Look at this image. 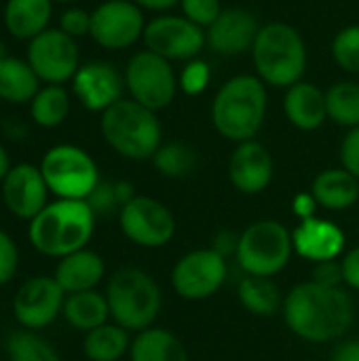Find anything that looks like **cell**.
I'll return each instance as SVG.
<instances>
[{"label":"cell","mask_w":359,"mask_h":361,"mask_svg":"<svg viewBox=\"0 0 359 361\" xmlns=\"http://www.w3.org/2000/svg\"><path fill=\"white\" fill-rule=\"evenodd\" d=\"M152 163H154V169L163 178L182 180V178H188L197 169L199 157L193 146L176 140L169 144H161V148L152 157Z\"/></svg>","instance_id":"obj_31"},{"label":"cell","mask_w":359,"mask_h":361,"mask_svg":"<svg viewBox=\"0 0 359 361\" xmlns=\"http://www.w3.org/2000/svg\"><path fill=\"white\" fill-rule=\"evenodd\" d=\"M180 4L184 17L201 27H209L224 11L220 0H180Z\"/></svg>","instance_id":"obj_36"},{"label":"cell","mask_w":359,"mask_h":361,"mask_svg":"<svg viewBox=\"0 0 359 361\" xmlns=\"http://www.w3.org/2000/svg\"><path fill=\"white\" fill-rule=\"evenodd\" d=\"M123 235L140 247H165L176 235L171 209L154 197L135 195L118 212Z\"/></svg>","instance_id":"obj_11"},{"label":"cell","mask_w":359,"mask_h":361,"mask_svg":"<svg viewBox=\"0 0 359 361\" xmlns=\"http://www.w3.org/2000/svg\"><path fill=\"white\" fill-rule=\"evenodd\" d=\"M281 313L292 334L322 345L347 334L355 319V305L347 290L328 288L311 279L288 292Z\"/></svg>","instance_id":"obj_1"},{"label":"cell","mask_w":359,"mask_h":361,"mask_svg":"<svg viewBox=\"0 0 359 361\" xmlns=\"http://www.w3.org/2000/svg\"><path fill=\"white\" fill-rule=\"evenodd\" d=\"M63 317L72 328L83 332H91L104 326L110 317L106 294H99L95 290L70 294L63 302Z\"/></svg>","instance_id":"obj_28"},{"label":"cell","mask_w":359,"mask_h":361,"mask_svg":"<svg viewBox=\"0 0 359 361\" xmlns=\"http://www.w3.org/2000/svg\"><path fill=\"white\" fill-rule=\"evenodd\" d=\"M93 228L95 214L87 201L59 199L32 220L30 241L40 254L63 258L85 250Z\"/></svg>","instance_id":"obj_3"},{"label":"cell","mask_w":359,"mask_h":361,"mask_svg":"<svg viewBox=\"0 0 359 361\" xmlns=\"http://www.w3.org/2000/svg\"><path fill=\"white\" fill-rule=\"evenodd\" d=\"M284 112L296 129L315 131L328 121L326 93L317 85L300 80L286 91Z\"/></svg>","instance_id":"obj_21"},{"label":"cell","mask_w":359,"mask_h":361,"mask_svg":"<svg viewBox=\"0 0 359 361\" xmlns=\"http://www.w3.org/2000/svg\"><path fill=\"white\" fill-rule=\"evenodd\" d=\"M106 273L104 260L91 250H78L70 256H63L55 269V281L66 294L95 290Z\"/></svg>","instance_id":"obj_22"},{"label":"cell","mask_w":359,"mask_h":361,"mask_svg":"<svg viewBox=\"0 0 359 361\" xmlns=\"http://www.w3.org/2000/svg\"><path fill=\"white\" fill-rule=\"evenodd\" d=\"M275 173V163L269 148L256 140L237 144L229 161L231 184L243 195H260L269 188Z\"/></svg>","instance_id":"obj_18"},{"label":"cell","mask_w":359,"mask_h":361,"mask_svg":"<svg viewBox=\"0 0 359 361\" xmlns=\"http://www.w3.org/2000/svg\"><path fill=\"white\" fill-rule=\"evenodd\" d=\"M17 269V247L13 243V239L0 231V286L6 283Z\"/></svg>","instance_id":"obj_40"},{"label":"cell","mask_w":359,"mask_h":361,"mask_svg":"<svg viewBox=\"0 0 359 361\" xmlns=\"http://www.w3.org/2000/svg\"><path fill=\"white\" fill-rule=\"evenodd\" d=\"M294 254L292 233L279 220H256L237 239L235 258L245 275L273 277Z\"/></svg>","instance_id":"obj_7"},{"label":"cell","mask_w":359,"mask_h":361,"mask_svg":"<svg viewBox=\"0 0 359 361\" xmlns=\"http://www.w3.org/2000/svg\"><path fill=\"white\" fill-rule=\"evenodd\" d=\"M239 302L243 309L256 317H271L284 311V296L277 288V283L271 277H254L245 275L239 281L237 288Z\"/></svg>","instance_id":"obj_27"},{"label":"cell","mask_w":359,"mask_h":361,"mask_svg":"<svg viewBox=\"0 0 359 361\" xmlns=\"http://www.w3.org/2000/svg\"><path fill=\"white\" fill-rule=\"evenodd\" d=\"M70 112V97L61 85H47L30 102V114L40 127H57L66 121Z\"/></svg>","instance_id":"obj_30"},{"label":"cell","mask_w":359,"mask_h":361,"mask_svg":"<svg viewBox=\"0 0 359 361\" xmlns=\"http://www.w3.org/2000/svg\"><path fill=\"white\" fill-rule=\"evenodd\" d=\"M8 171H11V167H8V154H6V150L0 146V182L6 178Z\"/></svg>","instance_id":"obj_46"},{"label":"cell","mask_w":359,"mask_h":361,"mask_svg":"<svg viewBox=\"0 0 359 361\" xmlns=\"http://www.w3.org/2000/svg\"><path fill=\"white\" fill-rule=\"evenodd\" d=\"M125 85L131 93V99L152 112H159L176 99L180 80L176 78L171 61L144 49L131 55L127 61Z\"/></svg>","instance_id":"obj_9"},{"label":"cell","mask_w":359,"mask_h":361,"mask_svg":"<svg viewBox=\"0 0 359 361\" xmlns=\"http://www.w3.org/2000/svg\"><path fill=\"white\" fill-rule=\"evenodd\" d=\"M40 78L32 66L19 57L0 55V99L8 104L32 102L38 89Z\"/></svg>","instance_id":"obj_26"},{"label":"cell","mask_w":359,"mask_h":361,"mask_svg":"<svg viewBox=\"0 0 359 361\" xmlns=\"http://www.w3.org/2000/svg\"><path fill=\"white\" fill-rule=\"evenodd\" d=\"M131 361H190L184 343L165 328L138 332L129 347Z\"/></svg>","instance_id":"obj_25"},{"label":"cell","mask_w":359,"mask_h":361,"mask_svg":"<svg viewBox=\"0 0 359 361\" xmlns=\"http://www.w3.org/2000/svg\"><path fill=\"white\" fill-rule=\"evenodd\" d=\"M341 163L359 180V127L349 129V133L345 135L341 144Z\"/></svg>","instance_id":"obj_39"},{"label":"cell","mask_w":359,"mask_h":361,"mask_svg":"<svg viewBox=\"0 0 359 361\" xmlns=\"http://www.w3.org/2000/svg\"><path fill=\"white\" fill-rule=\"evenodd\" d=\"M42 178L53 195L59 199L87 201L99 184L95 161L78 146H53L40 163Z\"/></svg>","instance_id":"obj_8"},{"label":"cell","mask_w":359,"mask_h":361,"mask_svg":"<svg viewBox=\"0 0 359 361\" xmlns=\"http://www.w3.org/2000/svg\"><path fill=\"white\" fill-rule=\"evenodd\" d=\"M209 66L205 61H188L180 76V89L188 95H199L209 82Z\"/></svg>","instance_id":"obj_37"},{"label":"cell","mask_w":359,"mask_h":361,"mask_svg":"<svg viewBox=\"0 0 359 361\" xmlns=\"http://www.w3.org/2000/svg\"><path fill=\"white\" fill-rule=\"evenodd\" d=\"M135 2L140 8H148V11H167L176 4H180V0H131Z\"/></svg>","instance_id":"obj_45"},{"label":"cell","mask_w":359,"mask_h":361,"mask_svg":"<svg viewBox=\"0 0 359 361\" xmlns=\"http://www.w3.org/2000/svg\"><path fill=\"white\" fill-rule=\"evenodd\" d=\"M123 87L125 76L108 61H89L72 78L74 95L91 112H104L123 99Z\"/></svg>","instance_id":"obj_16"},{"label":"cell","mask_w":359,"mask_h":361,"mask_svg":"<svg viewBox=\"0 0 359 361\" xmlns=\"http://www.w3.org/2000/svg\"><path fill=\"white\" fill-rule=\"evenodd\" d=\"M256 76L271 87L290 89L300 82L307 70V44L300 32L284 21L260 27L252 47Z\"/></svg>","instance_id":"obj_4"},{"label":"cell","mask_w":359,"mask_h":361,"mask_svg":"<svg viewBox=\"0 0 359 361\" xmlns=\"http://www.w3.org/2000/svg\"><path fill=\"white\" fill-rule=\"evenodd\" d=\"M313 281H317V283H322V286H328V288H341V283H343V269H341V262H336V260H326V262L315 264Z\"/></svg>","instance_id":"obj_41"},{"label":"cell","mask_w":359,"mask_h":361,"mask_svg":"<svg viewBox=\"0 0 359 361\" xmlns=\"http://www.w3.org/2000/svg\"><path fill=\"white\" fill-rule=\"evenodd\" d=\"M57 2H66L68 4V2H78V0H57Z\"/></svg>","instance_id":"obj_47"},{"label":"cell","mask_w":359,"mask_h":361,"mask_svg":"<svg viewBox=\"0 0 359 361\" xmlns=\"http://www.w3.org/2000/svg\"><path fill=\"white\" fill-rule=\"evenodd\" d=\"M205 30L184 15H159L146 23L144 44L167 61H190L205 47Z\"/></svg>","instance_id":"obj_12"},{"label":"cell","mask_w":359,"mask_h":361,"mask_svg":"<svg viewBox=\"0 0 359 361\" xmlns=\"http://www.w3.org/2000/svg\"><path fill=\"white\" fill-rule=\"evenodd\" d=\"M110 317L127 332H144L154 326L163 294L159 283L142 269L125 267L116 271L106 288Z\"/></svg>","instance_id":"obj_6"},{"label":"cell","mask_w":359,"mask_h":361,"mask_svg":"<svg viewBox=\"0 0 359 361\" xmlns=\"http://www.w3.org/2000/svg\"><path fill=\"white\" fill-rule=\"evenodd\" d=\"M260 27L262 25H258V19L252 11L241 6H231L224 8L220 17L207 27L205 38L214 53L233 57L252 51Z\"/></svg>","instance_id":"obj_17"},{"label":"cell","mask_w":359,"mask_h":361,"mask_svg":"<svg viewBox=\"0 0 359 361\" xmlns=\"http://www.w3.org/2000/svg\"><path fill=\"white\" fill-rule=\"evenodd\" d=\"M85 355L91 361H118L131 347L129 334L116 324H104L85 336Z\"/></svg>","instance_id":"obj_29"},{"label":"cell","mask_w":359,"mask_h":361,"mask_svg":"<svg viewBox=\"0 0 359 361\" xmlns=\"http://www.w3.org/2000/svg\"><path fill=\"white\" fill-rule=\"evenodd\" d=\"M226 277V256L214 247H199L176 262L171 271V286L184 300H205L218 294Z\"/></svg>","instance_id":"obj_10"},{"label":"cell","mask_w":359,"mask_h":361,"mask_svg":"<svg viewBox=\"0 0 359 361\" xmlns=\"http://www.w3.org/2000/svg\"><path fill=\"white\" fill-rule=\"evenodd\" d=\"M328 118L341 127H359V82L343 80L326 91Z\"/></svg>","instance_id":"obj_32"},{"label":"cell","mask_w":359,"mask_h":361,"mask_svg":"<svg viewBox=\"0 0 359 361\" xmlns=\"http://www.w3.org/2000/svg\"><path fill=\"white\" fill-rule=\"evenodd\" d=\"M332 57L343 70L359 74V25H347L334 36Z\"/></svg>","instance_id":"obj_35"},{"label":"cell","mask_w":359,"mask_h":361,"mask_svg":"<svg viewBox=\"0 0 359 361\" xmlns=\"http://www.w3.org/2000/svg\"><path fill=\"white\" fill-rule=\"evenodd\" d=\"M6 349L13 361H61L47 341L30 332H15L6 343Z\"/></svg>","instance_id":"obj_33"},{"label":"cell","mask_w":359,"mask_h":361,"mask_svg":"<svg viewBox=\"0 0 359 361\" xmlns=\"http://www.w3.org/2000/svg\"><path fill=\"white\" fill-rule=\"evenodd\" d=\"M102 135L108 146L125 159L146 161L161 148L163 129L157 112L135 99H118L102 112Z\"/></svg>","instance_id":"obj_5"},{"label":"cell","mask_w":359,"mask_h":361,"mask_svg":"<svg viewBox=\"0 0 359 361\" xmlns=\"http://www.w3.org/2000/svg\"><path fill=\"white\" fill-rule=\"evenodd\" d=\"M311 195L317 205L330 212H345L359 199V180L345 167L324 169L311 184Z\"/></svg>","instance_id":"obj_23"},{"label":"cell","mask_w":359,"mask_h":361,"mask_svg":"<svg viewBox=\"0 0 359 361\" xmlns=\"http://www.w3.org/2000/svg\"><path fill=\"white\" fill-rule=\"evenodd\" d=\"M59 30L72 38L89 34L91 32V13H87L85 8H68L66 13H61Z\"/></svg>","instance_id":"obj_38"},{"label":"cell","mask_w":359,"mask_h":361,"mask_svg":"<svg viewBox=\"0 0 359 361\" xmlns=\"http://www.w3.org/2000/svg\"><path fill=\"white\" fill-rule=\"evenodd\" d=\"M28 63L36 76L49 85H61L72 80L80 68L78 44L72 36L61 30H44L30 40Z\"/></svg>","instance_id":"obj_13"},{"label":"cell","mask_w":359,"mask_h":361,"mask_svg":"<svg viewBox=\"0 0 359 361\" xmlns=\"http://www.w3.org/2000/svg\"><path fill=\"white\" fill-rule=\"evenodd\" d=\"M294 252L315 264L326 260H336L345 250V233L339 224L324 218L300 220L292 231Z\"/></svg>","instance_id":"obj_20"},{"label":"cell","mask_w":359,"mask_h":361,"mask_svg":"<svg viewBox=\"0 0 359 361\" xmlns=\"http://www.w3.org/2000/svg\"><path fill=\"white\" fill-rule=\"evenodd\" d=\"M63 290L55 277H32L28 279L13 300L15 317L25 328L49 326L59 311H63Z\"/></svg>","instance_id":"obj_15"},{"label":"cell","mask_w":359,"mask_h":361,"mask_svg":"<svg viewBox=\"0 0 359 361\" xmlns=\"http://www.w3.org/2000/svg\"><path fill=\"white\" fill-rule=\"evenodd\" d=\"M267 87L254 74L229 78L212 102V123L216 131L231 142L254 140L267 116Z\"/></svg>","instance_id":"obj_2"},{"label":"cell","mask_w":359,"mask_h":361,"mask_svg":"<svg viewBox=\"0 0 359 361\" xmlns=\"http://www.w3.org/2000/svg\"><path fill=\"white\" fill-rule=\"evenodd\" d=\"M49 186L42 178L40 167L21 163L11 167L6 178L2 180V199L11 214L34 220L47 207Z\"/></svg>","instance_id":"obj_19"},{"label":"cell","mask_w":359,"mask_h":361,"mask_svg":"<svg viewBox=\"0 0 359 361\" xmlns=\"http://www.w3.org/2000/svg\"><path fill=\"white\" fill-rule=\"evenodd\" d=\"M292 207H294V214L300 218V220H309V218H315V212H317V201L311 192H300L294 197L292 201Z\"/></svg>","instance_id":"obj_43"},{"label":"cell","mask_w":359,"mask_h":361,"mask_svg":"<svg viewBox=\"0 0 359 361\" xmlns=\"http://www.w3.org/2000/svg\"><path fill=\"white\" fill-rule=\"evenodd\" d=\"M332 361H359V338L341 343L332 353Z\"/></svg>","instance_id":"obj_44"},{"label":"cell","mask_w":359,"mask_h":361,"mask_svg":"<svg viewBox=\"0 0 359 361\" xmlns=\"http://www.w3.org/2000/svg\"><path fill=\"white\" fill-rule=\"evenodd\" d=\"M341 269H343V283L359 292V245H355L353 250H349L343 256Z\"/></svg>","instance_id":"obj_42"},{"label":"cell","mask_w":359,"mask_h":361,"mask_svg":"<svg viewBox=\"0 0 359 361\" xmlns=\"http://www.w3.org/2000/svg\"><path fill=\"white\" fill-rule=\"evenodd\" d=\"M133 197H135V192H133L131 184H127V182H114V184L99 182L97 188L89 195L87 203L93 209V214L97 216V214H112L116 207L121 212V207L125 203H129Z\"/></svg>","instance_id":"obj_34"},{"label":"cell","mask_w":359,"mask_h":361,"mask_svg":"<svg viewBox=\"0 0 359 361\" xmlns=\"http://www.w3.org/2000/svg\"><path fill=\"white\" fill-rule=\"evenodd\" d=\"M51 11V0H6L2 17L11 36L19 40H32L47 30Z\"/></svg>","instance_id":"obj_24"},{"label":"cell","mask_w":359,"mask_h":361,"mask_svg":"<svg viewBox=\"0 0 359 361\" xmlns=\"http://www.w3.org/2000/svg\"><path fill=\"white\" fill-rule=\"evenodd\" d=\"M146 21L142 8L131 0H106L91 13L89 36L104 49L121 51L144 38Z\"/></svg>","instance_id":"obj_14"}]
</instances>
